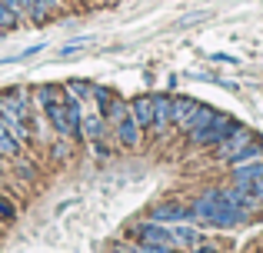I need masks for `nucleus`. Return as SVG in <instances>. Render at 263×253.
Masks as SVG:
<instances>
[{"instance_id": "f257e3e1", "label": "nucleus", "mask_w": 263, "mask_h": 253, "mask_svg": "<svg viewBox=\"0 0 263 253\" xmlns=\"http://www.w3.org/2000/svg\"><path fill=\"white\" fill-rule=\"evenodd\" d=\"M193 217L213 223V227H237V223H243L250 213H247L243 207H237L230 193H203L193 203Z\"/></svg>"}, {"instance_id": "f03ea898", "label": "nucleus", "mask_w": 263, "mask_h": 253, "mask_svg": "<svg viewBox=\"0 0 263 253\" xmlns=\"http://www.w3.org/2000/svg\"><path fill=\"white\" fill-rule=\"evenodd\" d=\"M233 180H237V187L253 190V193L263 197V163H247V167H237Z\"/></svg>"}, {"instance_id": "7ed1b4c3", "label": "nucleus", "mask_w": 263, "mask_h": 253, "mask_svg": "<svg viewBox=\"0 0 263 253\" xmlns=\"http://www.w3.org/2000/svg\"><path fill=\"white\" fill-rule=\"evenodd\" d=\"M117 140L127 143V147H137V143H140V124L134 120V113H123V117L117 120Z\"/></svg>"}, {"instance_id": "20e7f679", "label": "nucleus", "mask_w": 263, "mask_h": 253, "mask_svg": "<svg viewBox=\"0 0 263 253\" xmlns=\"http://www.w3.org/2000/svg\"><path fill=\"white\" fill-rule=\"evenodd\" d=\"M193 207H183V203H163V207H154V220H190Z\"/></svg>"}, {"instance_id": "39448f33", "label": "nucleus", "mask_w": 263, "mask_h": 253, "mask_svg": "<svg viewBox=\"0 0 263 253\" xmlns=\"http://www.w3.org/2000/svg\"><path fill=\"white\" fill-rule=\"evenodd\" d=\"M130 110H134V120H137L140 127L154 124V97H150V93H143V97H134Z\"/></svg>"}, {"instance_id": "423d86ee", "label": "nucleus", "mask_w": 263, "mask_h": 253, "mask_svg": "<svg viewBox=\"0 0 263 253\" xmlns=\"http://www.w3.org/2000/svg\"><path fill=\"white\" fill-rule=\"evenodd\" d=\"M200 110V104L197 100H174V120L177 124H183V127H190V120H193V113Z\"/></svg>"}, {"instance_id": "0eeeda50", "label": "nucleus", "mask_w": 263, "mask_h": 253, "mask_svg": "<svg viewBox=\"0 0 263 253\" xmlns=\"http://www.w3.org/2000/svg\"><path fill=\"white\" fill-rule=\"evenodd\" d=\"M167 120H174V100L163 97V93H157L154 97V124H167Z\"/></svg>"}, {"instance_id": "6e6552de", "label": "nucleus", "mask_w": 263, "mask_h": 253, "mask_svg": "<svg viewBox=\"0 0 263 253\" xmlns=\"http://www.w3.org/2000/svg\"><path fill=\"white\" fill-rule=\"evenodd\" d=\"M20 153V140L10 133V127L0 120V157H17Z\"/></svg>"}, {"instance_id": "1a4fd4ad", "label": "nucleus", "mask_w": 263, "mask_h": 253, "mask_svg": "<svg viewBox=\"0 0 263 253\" xmlns=\"http://www.w3.org/2000/svg\"><path fill=\"white\" fill-rule=\"evenodd\" d=\"M140 237L147 243H167L170 240V233L163 227H157V223H143V227H140Z\"/></svg>"}, {"instance_id": "9d476101", "label": "nucleus", "mask_w": 263, "mask_h": 253, "mask_svg": "<svg viewBox=\"0 0 263 253\" xmlns=\"http://www.w3.org/2000/svg\"><path fill=\"white\" fill-rule=\"evenodd\" d=\"M17 24H20V13L13 10L7 0H0V30H13Z\"/></svg>"}, {"instance_id": "9b49d317", "label": "nucleus", "mask_w": 263, "mask_h": 253, "mask_svg": "<svg viewBox=\"0 0 263 253\" xmlns=\"http://www.w3.org/2000/svg\"><path fill=\"white\" fill-rule=\"evenodd\" d=\"M174 240H177V243H183V247H193V243H197V230L177 227V230H174Z\"/></svg>"}, {"instance_id": "f8f14e48", "label": "nucleus", "mask_w": 263, "mask_h": 253, "mask_svg": "<svg viewBox=\"0 0 263 253\" xmlns=\"http://www.w3.org/2000/svg\"><path fill=\"white\" fill-rule=\"evenodd\" d=\"M84 130L90 137H93V140H100V133H103V120L100 117H84Z\"/></svg>"}, {"instance_id": "ddd939ff", "label": "nucleus", "mask_w": 263, "mask_h": 253, "mask_svg": "<svg viewBox=\"0 0 263 253\" xmlns=\"http://www.w3.org/2000/svg\"><path fill=\"white\" fill-rule=\"evenodd\" d=\"M0 220H13V207H10V200H7L4 193H0Z\"/></svg>"}, {"instance_id": "4468645a", "label": "nucleus", "mask_w": 263, "mask_h": 253, "mask_svg": "<svg viewBox=\"0 0 263 253\" xmlns=\"http://www.w3.org/2000/svg\"><path fill=\"white\" fill-rule=\"evenodd\" d=\"M137 253H174V250H167V243H143V247H137Z\"/></svg>"}]
</instances>
